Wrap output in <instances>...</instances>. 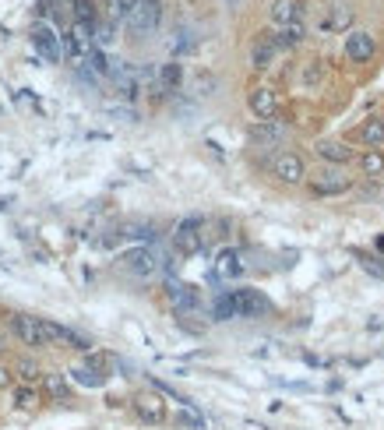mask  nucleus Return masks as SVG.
<instances>
[{
    "label": "nucleus",
    "mask_w": 384,
    "mask_h": 430,
    "mask_svg": "<svg viewBox=\"0 0 384 430\" xmlns=\"http://www.w3.org/2000/svg\"><path fill=\"white\" fill-rule=\"evenodd\" d=\"M116 265H120V272H127L134 279H148L159 272V254L152 247H131L116 258Z\"/></svg>",
    "instance_id": "nucleus-1"
},
{
    "label": "nucleus",
    "mask_w": 384,
    "mask_h": 430,
    "mask_svg": "<svg viewBox=\"0 0 384 430\" xmlns=\"http://www.w3.org/2000/svg\"><path fill=\"white\" fill-rule=\"evenodd\" d=\"M159 21H163V4H159V0H141V4L134 7V14L127 18V28H131L134 35H152V32L159 28Z\"/></svg>",
    "instance_id": "nucleus-2"
},
{
    "label": "nucleus",
    "mask_w": 384,
    "mask_h": 430,
    "mask_svg": "<svg viewBox=\"0 0 384 430\" xmlns=\"http://www.w3.org/2000/svg\"><path fill=\"white\" fill-rule=\"evenodd\" d=\"M11 328H14V335H18L25 346H50V342H53V338H50V324L43 321V318L14 314V318H11Z\"/></svg>",
    "instance_id": "nucleus-3"
},
{
    "label": "nucleus",
    "mask_w": 384,
    "mask_h": 430,
    "mask_svg": "<svg viewBox=\"0 0 384 430\" xmlns=\"http://www.w3.org/2000/svg\"><path fill=\"white\" fill-rule=\"evenodd\" d=\"M229 304H233L236 318H261L272 311V304L258 290H229Z\"/></svg>",
    "instance_id": "nucleus-4"
},
{
    "label": "nucleus",
    "mask_w": 384,
    "mask_h": 430,
    "mask_svg": "<svg viewBox=\"0 0 384 430\" xmlns=\"http://www.w3.org/2000/svg\"><path fill=\"white\" fill-rule=\"evenodd\" d=\"M201 219L197 215H191V219H184L180 226H177V233H173V247L184 254V258H191V254H197L201 247H204V233H201Z\"/></svg>",
    "instance_id": "nucleus-5"
},
{
    "label": "nucleus",
    "mask_w": 384,
    "mask_h": 430,
    "mask_svg": "<svg viewBox=\"0 0 384 430\" xmlns=\"http://www.w3.org/2000/svg\"><path fill=\"white\" fill-rule=\"evenodd\" d=\"M32 46H35V53H43L46 60H60V57H64V39H60L46 21H35V25H32Z\"/></svg>",
    "instance_id": "nucleus-6"
},
{
    "label": "nucleus",
    "mask_w": 384,
    "mask_h": 430,
    "mask_svg": "<svg viewBox=\"0 0 384 430\" xmlns=\"http://www.w3.org/2000/svg\"><path fill=\"white\" fill-rule=\"evenodd\" d=\"M310 191L317 194V198H331V194H342V191H349V177L342 173V170H321L314 180H310Z\"/></svg>",
    "instance_id": "nucleus-7"
},
{
    "label": "nucleus",
    "mask_w": 384,
    "mask_h": 430,
    "mask_svg": "<svg viewBox=\"0 0 384 430\" xmlns=\"http://www.w3.org/2000/svg\"><path fill=\"white\" fill-rule=\"evenodd\" d=\"M272 173H275L282 184H300V180L307 177V166H303V159H300L296 152H279L275 162H272Z\"/></svg>",
    "instance_id": "nucleus-8"
},
{
    "label": "nucleus",
    "mask_w": 384,
    "mask_h": 430,
    "mask_svg": "<svg viewBox=\"0 0 384 430\" xmlns=\"http://www.w3.org/2000/svg\"><path fill=\"white\" fill-rule=\"evenodd\" d=\"M374 53H378V43H374L371 32H349L346 35V57L353 64H367Z\"/></svg>",
    "instance_id": "nucleus-9"
},
{
    "label": "nucleus",
    "mask_w": 384,
    "mask_h": 430,
    "mask_svg": "<svg viewBox=\"0 0 384 430\" xmlns=\"http://www.w3.org/2000/svg\"><path fill=\"white\" fill-rule=\"evenodd\" d=\"M286 134H289V127L286 123H275V120H258L251 127V141L265 145V148H275L279 141H286Z\"/></svg>",
    "instance_id": "nucleus-10"
},
{
    "label": "nucleus",
    "mask_w": 384,
    "mask_h": 430,
    "mask_svg": "<svg viewBox=\"0 0 384 430\" xmlns=\"http://www.w3.org/2000/svg\"><path fill=\"white\" fill-rule=\"evenodd\" d=\"M166 297H170V300H173V307H177V311H184V314L201 307L197 290H194V286H187V282H170V286H166Z\"/></svg>",
    "instance_id": "nucleus-11"
},
{
    "label": "nucleus",
    "mask_w": 384,
    "mask_h": 430,
    "mask_svg": "<svg viewBox=\"0 0 384 430\" xmlns=\"http://www.w3.org/2000/svg\"><path fill=\"white\" fill-rule=\"evenodd\" d=\"M247 106H251V113L258 116V120H272L275 116V109H279V99H275V92L272 89H254L251 92V99H247Z\"/></svg>",
    "instance_id": "nucleus-12"
},
{
    "label": "nucleus",
    "mask_w": 384,
    "mask_h": 430,
    "mask_svg": "<svg viewBox=\"0 0 384 430\" xmlns=\"http://www.w3.org/2000/svg\"><path fill=\"white\" fill-rule=\"evenodd\" d=\"M134 409H138V417H141V420H148V424H159V420L166 417L163 399H159V395H152V392H141V395L134 399Z\"/></svg>",
    "instance_id": "nucleus-13"
},
{
    "label": "nucleus",
    "mask_w": 384,
    "mask_h": 430,
    "mask_svg": "<svg viewBox=\"0 0 384 430\" xmlns=\"http://www.w3.org/2000/svg\"><path fill=\"white\" fill-rule=\"evenodd\" d=\"M215 275H219V279H240V275H243V258H240L233 247L222 250L219 261H215Z\"/></svg>",
    "instance_id": "nucleus-14"
},
{
    "label": "nucleus",
    "mask_w": 384,
    "mask_h": 430,
    "mask_svg": "<svg viewBox=\"0 0 384 430\" xmlns=\"http://www.w3.org/2000/svg\"><path fill=\"white\" fill-rule=\"evenodd\" d=\"M272 21H275L279 28L300 21V0H272Z\"/></svg>",
    "instance_id": "nucleus-15"
},
{
    "label": "nucleus",
    "mask_w": 384,
    "mask_h": 430,
    "mask_svg": "<svg viewBox=\"0 0 384 430\" xmlns=\"http://www.w3.org/2000/svg\"><path fill=\"white\" fill-rule=\"evenodd\" d=\"M317 155L328 159V162H335V166H346V162L353 159V148L342 145V141H321V145H317Z\"/></svg>",
    "instance_id": "nucleus-16"
},
{
    "label": "nucleus",
    "mask_w": 384,
    "mask_h": 430,
    "mask_svg": "<svg viewBox=\"0 0 384 430\" xmlns=\"http://www.w3.org/2000/svg\"><path fill=\"white\" fill-rule=\"evenodd\" d=\"M180 82H184V67L177 60H170V64L159 67V92H177Z\"/></svg>",
    "instance_id": "nucleus-17"
},
{
    "label": "nucleus",
    "mask_w": 384,
    "mask_h": 430,
    "mask_svg": "<svg viewBox=\"0 0 384 430\" xmlns=\"http://www.w3.org/2000/svg\"><path fill=\"white\" fill-rule=\"evenodd\" d=\"M360 141H363V145H371V148L384 145V120H378V116L363 120V127H360Z\"/></svg>",
    "instance_id": "nucleus-18"
},
{
    "label": "nucleus",
    "mask_w": 384,
    "mask_h": 430,
    "mask_svg": "<svg viewBox=\"0 0 384 430\" xmlns=\"http://www.w3.org/2000/svg\"><path fill=\"white\" fill-rule=\"evenodd\" d=\"M275 53H279V43H275V39H261V43L254 46L251 60H254V67H272Z\"/></svg>",
    "instance_id": "nucleus-19"
},
{
    "label": "nucleus",
    "mask_w": 384,
    "mask_h": 430,
    "mask_svg": "<svg viewBox=\"0 0 384 430\" xmlns=\"http://www.w3.org/2000/svg\"><path fill=\"white\" fill-rule=\"evenodd\" d=\"M303 39V21H292L286 28H279V35H275V43H279V50H289V46H296Z\"/></svg>",
    "instance_id": "nucleus-20"
},
{
    "label": "nucleus",
    "mask_w": 384,
    "mask_h": 430,
    "mask_svg": "<svg viewBox=\"0 0 384 430\" xmlns=\"http://www.w3.org/2000/svg\"><path fill=\"white\" fill-rule=\"evenodd\" d=\"M360 170H363L367 177H381L384 173V155L378 152V148H371V152L360 159Z\"/></svg>",
    "instance_id": "nucleus-21"
},
{
    "label": "nucleus",
    "mask_w": 384,
    "mask_h": 430,
    "mask_svg": "<svg viewBox=\"0 0 384 430\" xmlns=\"http://www.w3.org/2000/svg\"><path fill=\"white\" fill-rule=\"evenodd\" d=\"M75 381L85 388H99V385H106V374H99L92 367H75Z\"/></svg>",
    "instance_id": "nucleus-22"
},
{
    "label": "nucleus",
    "mask_w": 384,
    "mask_h": 430,
    "mask_svg": "<svg viewBox=\"0 0 384 430\" xmlns=\"http://www.w3.org/2000/svg\"><path fill=\"white\" fill-rule=\"evenodd\" d=\"M43 381H46V392H50L53 399H67V381H64V374H46Z\"/></svg>",
    "instance_id": "nucleus-23"
},
{
    "label": "nucleus",
    "mask_w": 384,
    "mask_h": 430,
    "mask_svg": "<svg viewBox=\"0 0 384 430\" xmlns=\"http://www.w3.org/2000/svg\"><path fill=\"white\" fill-rule=\"evenodd\" d=\"M75 21L96 25V4L92 0H75Z\"/></svg>",
    "instance_id": "nucleus-24"
},
{
    "label": "nucleus",
    "mask_w": 384,
    "mask_h": 430,
    "mask_svg": "<svg viewBox=\"0 0 384 430\" xmlns=\"http://www.w3.org/2000/svg\"><path fill=\"white\" fill-rule=\"evenodd\" d=\"M113 356H106V353H89V360H85V367H92V370H99V374H109L113 370Z\"/></svg>",
    "instance_id": "nucleus-25"
},
{
    "label": "nucleus",
    "mask_w": 384,
    "mask_h": 430,
    "mask_svg": "<svg viewBox=\"0 0 384 430\" xmlns=\"http://www.w3.org/2000/svg\"><path fill=\"white\" fill-rule=\"evenodd\" d=\"M177 420H180L184 427H194V430H201V427H204V420H201V413H194V409H191V402H184V406H180V413H177Z\"/></svg>",
    "instance_id": "nucleus-26"
},
{
    "label": "nucleus",
    "mask_w": 384,
    "mask_h": 430,
    "mask_svg": "<svg viewBox=\"0 0 384 430\" xmlns=\"http://www.w3.org/2000/svg\"><path fill=\"white\" fill-rule=\"evenodd\" d=\"M89 64H92V75H109V71H113V64L106 60V53H102L99 46L89 53Z\"/></svg>",
    "instance_id": "nucleus-27"
},
{
    "label": "nucleus",
    "mask_w": 384,
    "mask_h": 430,
    "mask_svg": "<svg viewBox=\"0 0 384 430\" xmlns=\"http://www.w3.org/2000/svg\"><path fill=\"white\" fill-rule=\"evenodd\" d=\"M138 4H141V0H113V18H124V21H127V18L134 14Z\"/></svg>",
    "instance_id": "nucleus-28"
},
{
    "label": "nucleus",
    "mask_w": 384,
    "mask_h": 430,
    "mask_svg": "<svg viewBox=\"0 0 384 430\" xmlns=\"http://www.w3.org/2000/svg\"><path fill=\"white\" fill-rule=\"evenodd\" d=\"M116 35H113V25L109 21H96V43L99 46H109Z\"/></svg>",
    "instance_id": "nucleus-29"
},
{
    "label": "nucleus",
    "mask_w": 384,
    "mask_h": 430,
    "mask_svg": "<svg viewBox=\"0 0 384 430\" xmlns=\"http://www.w3.org/2000/svg\"><path fill=\"white\" fill-rule=\"evenodd\" d=\"M349 21H353V11H346V4H335V11H331V21H328V25L335 28V25H349Z\"/></svg>",
    "instance_id": "nucleus-30"
},
{
    "label": "nucleus",
    "mask_w": 384,
    "mask_h": 430,
    "mask_svg": "<svg viewBox=\"0 0 384 430\" xmlns=\"http://www.w3.org/2000/svg\"><path fill=\"white\" fill-rule=\"evenodd\" d=\"M18 377H21V381H35V377H39V367H35L32 360H21V363H18Z\"/></svg>",
    "instance_id": "nucleus-31"
},
{
    "label": "nucleus",
    "mask_w": 384,
    "mask_h": 430,
    "mask_svg": "<svg viewBox=\"0 0 384 430\" xmlns=\"http://www.w3.org/2000/svg\"><path fill=\"white\" fill-rule=\"evenodd\" d=\"M14 402L28 409V406H35V402H39V395H35L32 388H18V392H14Z\"/></svg>",
    "instance_id": "nucleus-32"
},
{
    "label": "nucleus",
    "mask_w": 384,
    "mask_h": 430,
    "mask_svg": "<svg viewBox=\"0 0 384 430\" xmlns=\"http://www.w3.org/2000/svg\"><path fill=\"white\" fill-rule=\"evenodd\" d=\"M124 236H152V226H141V222H131V226H124Z\"/></svg>",
    "instance_id": "nucleus-33"
},
{
    "label": "nucleus",
    "mask_w": 384,
    "mask_h": 430,
    "mask_svg": "<svg viewBox=\"0 0 384 430\" xmlns=\"http://www.w3.org/2000/svg\"><path fill=\"white\" fill-rule=\"evenodd\" d=\"M11 385V370L7 367H0V388H7Z\"/></svg>",
    "instance_id": "nucleus-34"
},
{
    "label": "nucleus",
    "mask_w": 384,
    "mask_h": 430,
    "mask_svg": "<svg viewBox=\"0 0 384 430\" xmlns=\"http://www.w3.org/2000/svg\"><path fill=\"white\" fill-rule=\"evenodd\" d=\"M378 250H384V236H381V240H378Z\"/></svg>",
    "instance_id": "nucleus-35"
},
{
    "label": "nucleus",
    "mask_w": 384,
    "mask_h": 430,
    "mask_svg": "<svg viewBox=\"0 0 384 430\" xmlns=\"http://www.w3.org/2000/svg\"><path fill=\"white\" fill-rule=\"evenodd\" d=\"M0 346H4V338H0Z\"/></svg>",
    "instance_id": "nucleus-36"
}]
</instances>
